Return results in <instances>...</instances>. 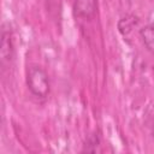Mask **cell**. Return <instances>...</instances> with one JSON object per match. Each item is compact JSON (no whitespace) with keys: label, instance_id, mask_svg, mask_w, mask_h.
<instances>
[{"label":"cell","instance_id":"2","mask_svg":"<svg viewBox=\"0 0 154 154\" xmlns=\"http://www.w3.org/2000/svg\"><path fill=\"white\" fill-rule=\"evenodd\" d=\"M72 8L76 18L89 20L96 14L97 0H73Z\"/></svg>","mask_w":154,"mask_h":154},{"label":"cell","instance_id":"7","mask_svg":"<svg viewBox=\"0 0 154 154\" xmlns=\"http://www.w3.org/2000/svg\"><path fill=\"white\" fill-rule=\"evenodd\" d=\"M153 137H154V125H153Z\"/></svg>","mask_w":154,"mask_h":154},{"label":"cell","instance_id":"6","mask_svg":"<svg viewBox=\"0 0 154 154\" xmlns=\"http://www.w3.org/2000/svg\"><path fill=\"white\" fill-rule=\"evenodd\" d=\"M100 144V140H99V136L96 134H93L91 136H89V138L87 140V143L84 144V149L83 152H96V148L99 147Z\"/></svg>","mask_w":154,"mask_h":154},{"label":"cell","instance_id":"3","mask_svg":"<svg viewBox=\"0 0 154 154\" xmlns=\"http://www.w3.org/2000/svg\"><path fill=\"white\" fill-rule=\"evenodd\" d=\"M0 55L1 61H11L13 57V42H12V32L11 30L4 29L1 32V43H0Z\"/></svg>","mask_w":154,"mask_h":154},{"label":"cell","instance_id":"4","mask_svg":"<svg viewBox=\"0 0 154 154\" xmlns=\"http://www.w3.org/2000/svg\"><path fill=\"white\" fill-rule=\"evenodd\" d=\"M140 36L147 51L154 54V23H149L140 29Z\"/></svg>","mask_w":154,"mask_h":154},{"label":"cell","instance_id":"5","mask_svg":"<svg viewBox=\"0 0 154 154\" xmlns=\"http://www.w3.org/2000/svg\"><path fill=\"white\" fill-rule=\"evenodd\" d=\"M137 24V18L134 16H126L124 18H122L118 23V29L119 31L125 36L129 31H131L132 26Z\"/></svg>","mask_w":154,"mask_h":154},{"label":"cell","instance_id":"1","mask_svg":"<svg viewBox=\"0 0 154 154\" xmlns=\"http://www.w3.org/2000/svg\"><path fill=\"white\" fill-rule=\"evenodd\" d=\"M26 85L29 91L38 97L46 99L51 91V82L47 72L37 65H31L26 71Z\"/></svg>","mask_w":154,"mask_h":154}]
</instances>
